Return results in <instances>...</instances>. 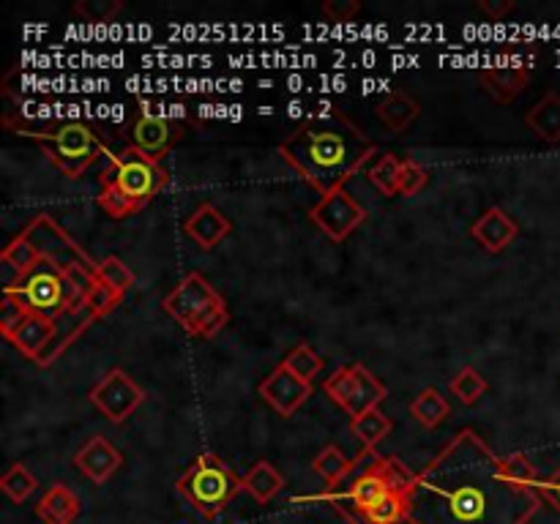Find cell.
Here are the masks:
<instances>
[{"label": "cell", "mask_w": 560, "mask_h": 524, "mask_svg": "<svg viewBox=\"0 0 560 524\" xmlns=\"http://www.w3.org/2000/svg\"><path fill=\"white\" fill-rule=\"evenodd\" d=\"M176 131H173L170 120L158 118V115L142 113L140 118L131 126V145L140 148L142 153H148L151 158L162 162L167 151H170L173 140H176Z\"/></svg>", "instance_id": "cell-18"}, {"label": "cell", "mask_w": 560, "mask_h": 524, "mask_svg": "<svg viewBox=\"0 0 560 524\" xmlns=\"http://www.w3.org/2000/svg\"><path fill=\"white\" fill-rule=\"evenodd\" d=\"M531 82V72L525 66H495L484 68L482 72V85L484 91L500 104H511Z\"/></svg>", "instance_id": "cell-21"}, {"label": "cell", "mask_w": 560, "mask_h": 524, "mask_svg": "<svg viewBox=\"0 0 560 524\" xmlns=\"http://www.w3.org/2000/svg\"><path fill=\"white\" fill-rule=\"evenodd\" d=\"M93 320H99V317L93 315L91 309H88L86 301H82V304H77V306H72V309H66L61 317H55V336H52L50 347L41 353L39 361H36V363H39V367H50V363H55L58 358L66 353L68 344H72L74 338L79 336V333L86 331V328L91 325Z\"/></svg>", "instance_id": "cell-15"}, {"label": "cell", "mask_w": 560, "mask_h": 524, "mask_svg": "<svg viewBox=\"0 0 560 524\" xmlns=\"http://www.w3.org/2000/svg\"><path fill=\"white\" fill-rule=\"evenodd\" d=\"M178 495L205 519L219 516L227 502L244 489V478H238L230 464L221 462L216 453H203L198 462L178 478Z\"/></svg>", "instance_id": "cell-5"}, {"label": "cell", "mask_w": 560, "mask_h": 524, "mask_svg": "<svg viewBox=\"0 0 560 524\" xmlns=\"http://www.w3.org/2000/svg\"><path fill=\"white\" fill-rule=\"evenodd\" d=\"M451 407L443 399V394L437 388H424L413 401H410V416L427 429H437L448 418Z\"/></svg>", "instance_id": "cell-28"}, {"label": "cell", "mask_w": 560, "mask_h": 524, "mask_svg": "<svg viewBox=\"0 0 560 524\" xmlns=\"http://www.w3.org/2000/svg\"><path fill=\"white\" fill-rule=\"evenodd\" d=\"M23 135L39 142L47 158L68 178H79L104 153V145L97 140V135L79 120H68L55 129L23 131Z\"/></svg>", "instance_id": "cell-6"}, {"label": "cell", "mask_w": 560, "mask_h": 524, "mask_svg": "<svg viewBox=\"0 0 560 524\" xmlns=\"http://www.w3.org/2000/svg\"><path fill=\"white\" fill-rule=\"evenodd\" d=\"M544 497L509 478L504 459L473 429L416 475L408 524H527Z\"/></svg>", "instance_id": "cell-1"}, {"label": "cell", "mask_w": 560, "mask_h": 524, "mask_svg": "<svg viewBox=\"0 0 560 524\" xmlns=\"http://www.w3.org/2000/svg\"><path fill=\"white\" fill-rule=\"evenodd\" d=\"M309 219L315 221L331 241L342 243L345 238H351V232H356L358 227L367 219V210L358 205L356 197L345 192V189H336V192L323 194L317 200L309 210Z\"/></svg>", "instance_id": "cell-11"}, {"label": "cell", "mask_w": 560, "mask_h": 524, "mask_svg": "<svg viewBox=\"0 0 560 524\" xmlns=\"http://www.w3.org/2000/svg\"><path fill=\"white\" fill-rule=\"evenodd\" d=\"M399 172H403V158H396L394 153H383L378 162L369 164L367 181L383 197H394V194H399Z\"/></svg>", "instance_id": "cell-29"}, {"label": "cell", "mask_w": 560, "mask_h": 524, "mask_svg": "<svg viewBox=\"0 0 560 524\" xmlns=\"http://www.w3.org/2000/svg\"><path fill=\"white\" fill-rule=\"evenodd\" d=\"M74 464H77V470L86 475L88 481L102 486L118 473L120 464H124V457H120L118 448L110 440H104V437H91L86 446L74 453Z\"/></svg>", "instance_id": "cell-14"}, {"label": "cell", "mask_w": 560, "mask_h": 524, "mask_svg": "<svg viewBox=\"0 0 560 524\" xmlns=\"http://www.w3.org/2000/svg\"><path fill=\"white\" fill-rule=\"evenodd\" d=\"M167 181H170V175L156 158L142 153L140 148L129 145L113 153L110 164L104 167L99 208L113 219H124V216L145 208L167 187Z\"/></svg>", "instance_id": "cell-3"}, {"label": "cell", "mask_w": 560, "mask_h": 524, "mask_svg": "<svg viewBox=\"0 0 560 524\" xmlns=\"http://www.w3.org/2000/svg\"><path fill=\"white\" fill-rule=\"evenodd\" d=\"M353 468H356V459H347L340 446L323 448V451L317 453L315 462H311V470L329 484V489L340 486L353 473Z\"/></svg>", "instance_id": "cell-26"}, {"label": "cell", "mask_w": 560, "mask_h": 524, "mask_svg": "<svg viewBox=\"0 0 560 524\" xmlns=\"http://www.w3.org/2000/svg\"><path fill=\"white\" fill-rule=\"evenodd\" d=\"M351 429H353V434H356L358 440L364 443V448L374 451V448H378L380 443H383L385 437L391 434V429H394V421H391L385 412H380L378 407H374V410H367L364 416L353 418Z\"/></svg>", "instance_id": "cell-27"}, {"label": "cell", "mask_w": 560, "mask_h": 524, "mask_svg": "<svg viewBox=\"0 0 560 524\" xmlns=\"http://www.w3.org/2000/svg\"><path fill=\"white\" fill-rule=\"evenodd\" d=\"M282 367H288L290 372H293L295 378L304 380V383H311L317 374L323 372V358L317 356L309 344H298V347H293L288 356H284Z\"/></svg>", "instance_id": "cell-32"}, {"label": "cell", "mask_w": 560, "mask_h": 524, "mask_svg": "<svg viewBox=\"0 0 560 524\" xmlns=\"http://www.w3.org/2000/svg\"><path fill=\"white\" fill-rule=\"evenodd\" d=\"M36 516L44 524H72L79 516V497L63 484L50 486L36 506Z\"/></svg>", "instance_id": "cell-22"}, {"label": "cell", "mask_w": 560, "mask_h": 524, "mask_svg": "<svg viewBox=\"0 0 560 524\" xmlns=\"http://www.w3.org/2000/svg\"><path fill=\"white\" fill-rule=\"evenodd\" d=\"M0 489H3V495H7L9 500L17 502V506H23V502L28 500L36 489H39V481H36V475L30 473L25 464L17 462L7 470L3 478H0Z\"/></svg>", "instance_id": "cell-31"}, {"label": "cell", "mask_w": 560, "mask_h": 524, "mask_svg": "<svg viewBox=\"0 0 560 524\" xmlns=\"http://www.w3.org/2000/svg\"><path fill=\"white\" fill-rule=\"evenodd\" d=\"M120 3L118 0H79L77 7H74V12L79 14V17H86L88 23H107V20H113L115 14L120 12Z\"/></svg>", "instance_id": "cell-36"}, {"label": "cell", "mask_w": 560, "mask_h": 524, "mask_svg": "<svg viewBox=\"0 0 560 524\" xmlns=\"http://www.w3.org/2000/svg\"><path fill=\"white\" fill-rule=\"evenodd\" d=\"M470 235L482 243L487 252L500 254L517 235H520V227L517 221L506 214L504 208L493 205L489 210H484L482 219H475L473 227H470Z\"/></svg>", "instance_id": "cell-17"}, {"label": "cell", "mask_w": 560, "mask_h": 524, "mask_svg": "<svg viewBox=\"0 0 560 524\" xmlns=\"http://www.w3.org/2000/svg\"><path fill=\"white\" fill-rule=\"evenodd\" d=\"M378 153L374 142L351 120L336 124H304L279 145V156L304 178L320 197L345 189L353 175Z\"/></svg>", "instance_id": "cell-2"}, {"label": "cell", "mask_w": 560, "mask_h": 524, "mask_svg": "<svg viewBox=\"0 0 560 524\" xmlns=\"http://www.w3.org/2000/svg\"><path fill=\"white\" fill-rule=\"evenodd\" d=\"M323 391L353 418L374 410L385 399V385L364 363H347L323 383Z\"/></svg>", "instance_id": "cell-8"}, {"label": "cell", "mask_w": 560, "mask_h": 524, "mask_svg": "<svg viewBox=\"0 0 560 524\" xmlns=\"http://www.w3.org/2000/svg\"><path fill=\"white\" fill-rule=\"evenodd\" d=\"M7 295H14L20 304L28 311H36V315L44 317H61L63 311L72 309V306L82 304L79 293L74 290V284L68 282V277L63 271H58L55 266L44 263L41 259L39 266L12 290H3Z\"/></svg>", "instance_id": "cell-7"}, {"label": "cell", "mask_w": 560, "mask_h": 524, "mask_svg": "<svg viewBox=\"0 0 560 524\" xmlns=\"http://www.w3.org/2000/svg\"><path fill=\"white\" fill-rule=\"evenodd\" d=\"M91 405L107 418L110 423H124L137 407L142 405L145 394L140 385L124 372V369H110L102 380L88 394Z\"/></svg>", "instance_id": "cell-10"}, {"label": "cell", "mask_w": 560, "mask_h": 524, "mask_svg": "<svg viewBox=\"0 0 560 524\" xmlns=\"http://www.w3.org/2000/svg\"><path fill=\"white\" fill-rule=\"evenodd\" d=\"M97 277L99 282L107 284L118 295H124L135 284V273H131V268L120 257H107L102 263H97Z\"/></svg>", "instance_id": "cell-33"}, {"label": "cell", "mask_w": 560, "mask_h": 524, "mask_svg": "<svg viewBox=\"0 0 560 524\" xmlns=\"http://www.w3.org/2000/svg\"><path fill=\"white\" fill-rule=\"evenodd\" d=\"M479 12L487 14L489 20H500L514 12V0H479Z\"/></svg>", "instance_id": "cell-42"}, {"label": "cell", "mask_w": 560, "mask_h": 524, "mask_svg": "<svg viewBox=\"0 0 560 524\" xmlns=\"http://www.w3.org/2000/svg\"><path fill=\"white\" fill-rule=\"evenodd\" d=\"M227 320H230V309H227V301L219 295V298H216L214 304L208 306V309L200 311V315L194 317V320L189 322V325L183 328V331H187L189 336L211 338V336H216V333H219L221 328L227 325Z\"/></svg>", "instance_id": "cell-30"}, {"label": "cell", "mask_w": 560, "mask_h": 524, "mask_svg": "<svg viewBox=\"0 0 560 524\" xmlns=\"http://www.w3.org/2000/svg\"><path fill=\"white\" fill-rule=\"evenodd\" d=\"M405 486H416V473L405 468L403 459L378 457L364 448L353 473L340 486L326 491L323 500H329L351 524H364L369 508L378 506L389 491L405 489Z\"/></svg>", "instance_id": "cell-4"}, {"label": "cell", "mask_w": 560, "mask_h": 524, "mask_svg": "<svg viewBox=\"0 0 560 524\" xmlns=\"http://www.w3.org/2000/svg\"><path fill=\"white\" fill-rule=\"evenodd\" d=\"M504 468H506V473H509V478L517 481V484L536 486L538 473H536V468H533L531 459H527L525 453H511V457H506Z\"/></svg>", "instance_id": "cell-37"}, {"label": "cell", "mask_w": 560, "mask_h": 524, "mask_svg": "<svg viewBox=\"0 0 560 524\" xmlns=\"http://www.w3.org/2000/svg\"><path fill=\"white\" fill-rule=\"evenodd\" d=\"M41 263L39 252L34 248V243L28 238H14L3 252H0V271H3V290H12L34 271Z\"/></svg>", "instance_id": "cell-20"}, {"label": "cell", "mask_w": 560, "mask_h": 524, "mask_svg": "<svg viewBox=\"0 0 560 524\" xmlns=\"http://www.w3.org/2000/svg\"><path fill=\"white\" fill-rule=\"evenodd\" d=\"M451 394L457 396L462 405H475V401L487 394V380L475 372L473 367H464L462 372L451 380Z\"/></svg>", "instance_id": "cell-34"}, {"label": "cell", "mask_w": 560, "mask_h": 524, "mask_svg": "<svg viewBox=\"0 0 560 524\" xmlns=\"http://www.w3.org/2000/svg\"><path fill=\"white\" fill-rule=\"evenodd\" d=\"M25 311H28V309H25V306L20 304V301L14 298V295L3 293V315H0V333L7 336V333L12 331V328L17 325L20 320H23Z\"/></svg>", "instance_id": "cell-40"}, {"label": "cell", "mask_w": 560, "mask_h": 524, "mask_svg": "<svg viewBox=\"0 0 560 524\" xmlns=\"http://www.w3.org/2000/svg\"><path fill=\"white\" fill-rule=\"evenodd\" d=\"M525 124L538 140L549 142V145H558L560 142V97L558 93H547L544 99H538L525 115Z\"/></svg>", "instance_id": "cell-24"}, {"label": "cell", "mask_w": 560, "mask_h": 524, "mask_svg": "<svg viewBox=\"0 0 560 524\" xmlns=\"http://www.w3.org/2000/svg\"><path fill=\"white\" fill-rule=\"evenodd\" d=\"M282 486H284L282 473H279L271 462H266V459L252 464L250 473L244 475V491H250V495L255 497V502H260V506L271 502L273 497L282 491Z\"/></svg>", "instance_id": "cell-25"}, {"label": "cell", "mask_w": 560, "mask_h": 524, "mask_svg": "<svg viewBox=\"0 0 560 524\" xmlns=\"http://www.w3.org/2000/svg\"><path fill=\"white\" fill-rule=\"evenodd\" d=\"M430 181V172H427L424 164H419L416 158H403V172H399V194L403 197H413L416 192L427 187Z\"/></svg>", "instance_id": "cell-35"}, {"label": "cell", "mask_w": 560, "mask_h": 524, "mask_svg": "<svg viewBox=\"0 0 560 524\" xmlns=\"http://www.w3.org/2000/svg\"><path fill=\"white\" fill-rule=\"evenodd\" d=\"M358 12H361L358 0H329V3H323V14L331 23H351Z\"/></svg>", "instance_id": "cell-39"}, {"label": "cell", "mask_w": 560, "mask_h": 524, "mask_svg": "<svg viewBox=\"0 0 560 524\" xmlns=\"http://www.w3.org/2000/svg\"><path fill=\"white\" fill-rule=\"evenodd\" d=\"M257 394L273 407V412L282 418L295 416L301 405H306V399L311 396V383H304L301 378H295L288 367L279 363L271 374L260 383Z\"/></svg>", "instance_id": "cell-13"}, {"label": "cell", "mask_w": 560, "mask_h": 524, "mask_svg": "<svg viewBox=\"0 0 560 524\" xmlns=\"http://www.w3.org/2000/svg\"><path fill=\"white\" fill-rule=\"evenodd\" d=\"M533 489H536L538 495L544 497V500L552 502L555 511H560V468L555 470V473L549 475V478H538Z\"/></svg>", "instance_id": "cell-41"}, {"label": "cell", "mask_w": 560, "mask_h": 524, "mask_svg": "<svg viewBox=\"0 0 560 524\" xmlns=\"http://www.w3.org/2000/svg\"><path fill=\"white\" fill-rule=\"evenodd\" d=\"M230 230H232L230 219H227V216L211 203L200 205V208L183 221V232H187L200 248L219 246V243L230 235Z\"/></svg>", "instance_id": "cell-19"}, {"label": "cell", "mask_w": 560, "mask_h": 524, "mask_svg": "<svg viewBox=\"0 0 560 524\" xmlns=\"http://www.w3.org/2000/svg\"><path fill=\"white\" fill-rule=\"evenodd\" d=\"M52 336H55V320L44 315H36V311H25L23 320L7 333L9 342H12L25 358H34V361H39L41 353L50 347Z\"/></svg>", "instance_id": "cell-16"}, {"label": "cell", "mask_w": 560, "mask_h": 524, "mask_svg": "<svg viewBox=\"0 0 560 524\" xmlns=\"http://www.w3.org/2000/svg\"><path fill=\"white\" fill-rule=\"evenodd\" d=\"M120 298H124V295H118L115 290H110L107 284L99 282L97 287H93V293L86 298V304L97 317H107L110 311L120 304Z\"/></svg>", "instance_id": "cell-38"}, {"label": "cell", "mask_w": 560, "mask_h": 524, "mask_svg": "<svg viewBox=\"0 0 560 524\" xmlns=\"http://www.w3.org/2000/svg\"><path fill=\"white\" fill-rule=\"evenodd\" d=\"M216 298H219V293L211 287V282L203 273H187V277L181 279V284L167 295L162 306H165V311L178 322V325L187 328L189 322H192L200 311L208 309Z\"/></svg>", "instance_id": "cell-12"}, {"label": "cell", "mask_w": 560, "mask_h": 524, "mask_svg": "<svg viewBox=\"0 0 560 524\" xmlns=\"http://www.w3.org/2000/svg\"><path fill=\"white\" fill-rule=\"evenodd\" d=\"M23 238H28L39 257L55 266L58 271L68 273L72 268H97L93 259L77 246V241L52 216H36L23 230Z\"/></svg>", "instance_id": "cell-9"}, {"label": "cell", "mask_w": 560, "mask_h": 524, "mask_svg": "<svg viewBox=\"0 0 560 524\" xmlns=\"http://www.w3.org/2000/svg\"><path fill=\"white\" fill-rule=\"evenodd\" d=\"M419 115L421 104L416 102L413 97H408L405 91H391L378 102V118L383 120L385 129H391L394 135H403Z\"/></svg>", "instance_id": "cell-23"}]
</instances>
